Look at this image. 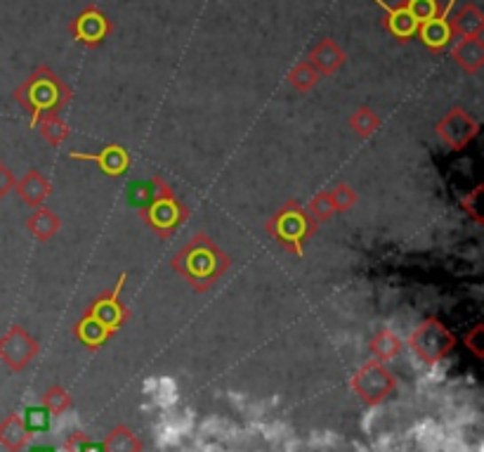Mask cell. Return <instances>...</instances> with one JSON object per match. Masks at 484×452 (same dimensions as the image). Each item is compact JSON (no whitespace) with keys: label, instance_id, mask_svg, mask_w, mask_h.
<instances>
[{"label":"cell","instance_id":"cell-7","mask_svg":"<svg viewBox=\"0 0 484 452\" xmlns=\"http://www.w3.org/2000/svg\"><path fill=\"white\" fill-rule=\"evenodd\" d=\"M451 31L464 38H480L484 28V14L480 12L478 5H465L464 10H458L457 17L449 21Z\"/></svg>","mask_w":484,"mask_h":452},{"label":"cell","instance_id":"cell-8","mask_svg":"<svg viewBox=\"0 0 484 452\" xmlns=\"http://www.w3.org/2000/svg\"><path fill=\"white\" fill-rule=\"evenodd\" d=\"M309 59H312L316 71H322V74H333V71L345 62V52L338 48V43L326 38V41H322L315 50H312Z\"/></svg>","mask_w":484,"mask_h":452},{"label":"cell","instance_id":"cell-6","mask_svg":"<svg viewBox=\"0 0 484 452\" xmlns=\"http://www.w3.org/2000/svg\"><path fill=\"white\" fill-rule=\"evenodd\" d=\"M451 57H454L468 74H475V71H480V67L484 64L482 38H461V41L451 48Z\"/></svg>","mask_w":484,"mask_h":452},{"label":"cell","instance_id":"cell-4","mask_svg":"<svg viewBox=\"0 0 484 452\" xmlns=\"http://www.w3.org/2000/svg\"><path fill=\"white\" fill-rule=\"evenodd\" d=\"M454 3H457V0H449V3H447V7H442V10H440V14H437L435 20L425 21V24H421V27H418V31H416V34L421 36V41L425 48L440 52V50H444L451 43V38H454V31H451V24H449V12H451V7H454Z\"/></svg>","mask_w":484,"mask_h":452},{"label":"cell","instance_id":"cell-3","mask_svg":"<svg viewBox=\"0 0 484 452\" xmlns=\"http://www.w3.org/2000/svg\"><path fill=\"white\" fill-rule=\"evenodd\" d=\"M71 34H74L78 43H83L88 48H95V45L105 41L106 36L112 34V21L99 12L98 5H90L71 21Z\"/></svg>","mask_w":484,"mask_h":452},{"label":"cell","instance_id":"cell-5","mask_svg":"<svg viewBox=\"0 0 484 452\" xmlns=\"http://www.w3.org/2000/svg\"><path fill=\"white\" fill-rule=\"evenodd\" d=\"M376 3H379V7H383V12H386V28L397 41H409L418 31V21L414 20V14L409 12L407 7H390L386 0H376Z\"/></svg>","mask_w":484,"mask_h":452},{"label":"cell","instance_id":"cell-9","mask_svg":"<svg viewBox=\"0 0 484 452\" xmlns=\"http://www.w3.org/2000/svg\"><path fill=\"white\" fill-rule=\"evenodd\" d=\"M402 5L414 14V20L418 21V27L425 24V21L435 20L437 14H440V3H437V0H404Z\"/></svg>","mask_w":484,"mask_h":452},{"label":"cell","instance_id":"cell-10","mask_svg":"<svg viewBox=\"0 0 484 452\" xmlns=\"http://www.w3.org/2000/svg\"><path fill=\"white\" fill-rule=\"evenodd\" d=\"M316 78H319V71L308 62L295 64V69L291 71V83H293L298 91H309V88L316 83Z\"/></svg>","mask_w":484,"mask_h":452},{"label":"cell","instance_id":"cell-2","mask_svg":"<svg viewBox=\"0 0 484 452\" xmlns=\"http://www.w3.org/2000/svg\"><path fill=\"white\" fill-rule=\"evenodd\" d=\"M123 282H126V275L119 277V284H116V289L112 291V297L98 301V304H95V308H92L90 315H88V318L81 322V327H78V334L85 332V329H90V327H95V332H90V337H88V341H85V344L98 346V344H102V341H105L106 334L119 327L121 318H123V313H121V308L116 305V297H119L121 284Z\"/></svg>","mask_w":484,"mask_h":452},{"label":"cell","instance_id":"cell-11","mask_svg":"<svg viewBox=\"0 0 484 452\" xmlns=\"http://www.w3.org/2000/svg\"><path fill=\"white\" fill-rule=\"evenodd\" d=\"M10 185H12V178H10V170L0 163V197H5V192L10 190Z\"/></svg>","mask_w":484,"mask_h":452},{"label":"cell","instance_id":"cell-1","mask_svg":"<svg viewBox=\"0 0 484 452\" xmlns=\"http://www.w3.org/2000/svg\"><path fill=\"white\" fill-rule=\"evenodd\" d=\"M66 98H69V91H66L62 81H59L52 71L45 69V67L35 69L34 76L28 78L27 83L17 91V99L24 102L28 109H34L35 119L41 116V112H52V109L62 105Z\"/></svg>","mask_w":484,"mask_h":452}]
</instances>
